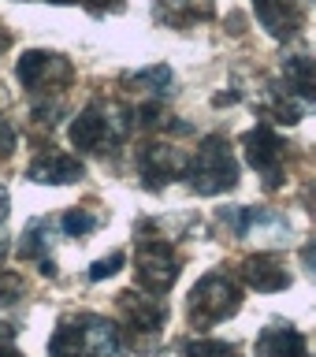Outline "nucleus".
<instances>
[{
  "label": "nucleus",
  "instance_id": "19",
  "mask_svg": "<svg viewBox=\"0 0 316 357\" xmlns=\"http://www.w3.org/2000/svg\"><path fill=\"white\" fill-rule=\"evenodd\" d=\"M60 227L71 234V238H86L89 231L100 227V216H97V212H89V208H71V212L60 220Z\"/></svg>",
  "mask_w": 316,
  "mask_h": 357
},
{
  "label": "nucleus",
  "instance_id": "28",
  "mask_svg": "<svg viewBox=\"0 0 316 357\" xmlns=\"http://www.w3.org/2000/svg\"><path fill=\"white\" fill-rule=\"evenodd\" d=\"M100 4H108V0H100Z\"/></svg>",
  "mask_w": 316,
  "mask_h": 357
},
{
  "label": "nucleus",
  "instance_id": "16",
  "mask_svg": "<svg viewBox=\"0 0 316 357\" xmlns=\"http://www.w3.org/2000/svg\"><path fill=\"white\" fill-rule=\"evenodd\" d=\"M283 82H287L283 93H290L301 105H313L316 100V67L309 56H290L283 63Z\"/></svg>",
  "mask_w": 316,
  "mask_h": 357
},
{
  "label": "nucleus",
  "instance_id": "12",
  "mask_svg": "<svg viewBox=\"0 0 316 357\" xmlns=\"http://www.w3.org/2000/svg\"><path fill=\"white\" fill-rule=\"evenodd\" d=\"M82 160L78 156H71V153H56V149H49V153H41V156H33V164H30V178L33 183H41V186H67V183H78L82 178Z\"/></svg>",
  "mask_w": 316,
  "mask_h": 357
},
{
  "label": "nucleus",
  "instance_id": "5",
  "mask_svg": "<svg viewBox=\"0 0 316 357\" xmlns=\"http://www.w3.org/2000/svg\"><path fill=\"white\" fill-rule=\"evenodd\" d=\"M239 309H242V287L223 272L201 275L186 301V317L194 328H212V324L234 317Z\"/></svg>",
  "mask_w": 316,
  "mask_h": 357
},
{
  "label": "nucleus",
  "instance_id": "4",
  "mask_svg": "<svg viewBox=\"0 0 316 357\" xmlns=\"http://www.w3.org/2000/svg\"><path fill=\"white\" fill-rule=\"evenodd\" d=\"M186 178L201 197H216V194L234 190V183H239V160L231 153V142L223 134L201 138L197 153L186 160Z\"/></svg>",
  "mask_w": 316,
  "mask_h": 357
},
{
  "label": "nucleus",
  "instance_id": "24",
  "mask_svg": "<svg viewBox=\"0 0 316 357\" xmlns=\"http://www.w3.org/2000/svg\"><path fill=\"white\" fill-rule=\"evenodd\" d=\"M8 208H11V194H8V186L0 183V223L8 220Z\"/></svg>",
  "mask_w": 316,
  "mask_h": 357
},
{
  "label": "nucleus",
  "instance_id": "22",
  "mask_svg": "<svg viewBox=\"0 0 316 357\" xmlns=\"http://www.w3.org/2000/svg\"><path fill=\"white\" fill-rule=\"evenodd\" d=\"M123 261H127V257H123L119 250H116V253H108V257H100V261H93V268H89V279H93V283H100V279L116 275L119 268H123Z\"/></svg>",
  "mask_w": 316,
  "mask_h": 357
},
{
  "label": "nucleus",
  "instance_id": "27",
  "mask_svg": "<svg viewBox=\"0 0 316 357\" xmlns=\"http://www.w3.org/2000/svg\"><path fill=\"white\" fill-rule=\"evenodd\" d=\"M4 257H8V238L0 234V261H4Z\"/></svg>",
  "mask_w": 316,
  "mask_h": 357
},
{
  "label": "nucleus",
  "instance_id": "26",
  "mask_svg": "<svg viewBox=\"0 0 316 357\" xmlns=\"http://www.w3.org/2000/svg\"><path fill=\"white\" fill-rule=\"evenodd\" d=\"M0 357H22V354H19V350H11L8 342H0Z\"/></svg>",
  "mask_w": 316,
  "mask_h": 357
},
{
  "label": "nucleus",
  "instance_id": "11",
  "mask_svg": "<svg viewBox=\"0 0 316 357\" xmlns=\"http://www.w3.org/2000/svg\"><path fill=\"white\" fill-rule=\"evenodd\" d=\"M119 312H123V324H127L130 331H138V335H156L167 320L164 301L153 298V294L145 298V294H138V290H123L119 294Z\"/></svg>",
  "mask_w": 316,
  "mask_h": 357
},
{
  "label": "nucleus",
  "instance_id": "6",
  "mask_svg": "<svg viewBox=\"0 0 316 357\" xmlns=\"http://www.w3.org/2000/svg\"><path fill=\"white\" fill-rule=\"evenodd\" d=\"M179 272H183V261H179V253L164 238H142L138 242V250H134V279H138V287L145 294L164 298L175 287Z\"/></svg>",
  "mask_w": 316,
  "mask_h": 357
},
{
  "label": "nucleus",
  "instance_id": "20",
  "mask_svg": "<svg viewBox=\"0 0 316 357\" xmlns=\"http://www.w3.org/2000/svg\"><path fill=\"white\" fill-rule=\"evenodd\" d=\"M268 112L276 116V123H287V127H290V123H298L301 116H306V105L294 100L290 93H283V89H276V93H272V108H268Z\"/></svg>",
  "mask_w": 316,
  "mask_h": 357
},
{
  "label": "nucleus",
  "instance_id": "21",
  "mask_svg": "<svg viewBox=\"0 0 316 357\" xmlns=\"http://www.w3.org/2000/svg\"><path fill=\"white\" fill-rule=\"evenodd\" d=\"M27 290L19 272H8V268H0V305H11V301H19V294Z\"/></svg>",
  "mask_w": 316,
  "mask_h": 357
},
{
  "label": "nucleus",
  "instance_id": "9",
  "mask_svg": "<svg viewBox=\"0 0 316 357\" xmlns=\"http://www.w3.org/2000/svg\"><path fill=\"white\" fill-rule=\"evenodd\" d=\"M223 223L234 234H242V238H250V234H264L272 242L290 238V223L272 208H231V212H223Z\"/></svg>",
  "mask_w": 316,
  "mask_h": 357
},
{
  "label": "nucleus",
  "instance_id": "3",
  "mask_svg": "<svg viewBox=\"0 0 316 357\" xmlns=\"http://www.w3.org/2000/svg\"><path fill=\"white\" fill-rule=\"evenodd\" d=\"M130 108L116 105V100H93V105H86L82 112L75 116L71 123V145L78 153H108L116 149V145L130 134Z\"/></svg>",
  "mask_w": 316,
  "mask_h": 357
},
{
  "label": "nucleus",
  "instance_id": "17",
  "mask_svg": "<svg viewBox=\"0 0 316 357\" xmlns=\"http://www.w3.org/2000/svg\"><path fill=\"white\" fill-rule=\"evenodd\" d=\"M127 86H134L145 100H164L167 93H172V82H175V75H172V67L167 63H153V67H145V71H134L123 78Z\"/></svg>",
  "mask_w": 316,
  "mask_h": 357
},
{
  "label": "nucleus",
  "instance_id": "14",
  "mask_svg": "<svg viewBox=\"0 0 316 357\" xmlns=\"http://www.w3.org/2000/svg\"><path fill=\"white\" fill-rule=\"evenodd\" d=\"M242 279L246 287L261 290V294H276V290H287L290 287V272L276 261L272 253H253L242 261Z\"/></svg>",
  "mask_w": 316,
  "mask_h": 357
},
{
  "label": "nucleus",
  "instance_id": "15",
  "mask_svg": "<svg viewBox=\"0 0 316 357\" xmlns=\"http://www.w3.org/2000/svg\"><path fill=\"white\" fill-rule=\"evenodd\" d=\"M52 227H56L52 220H33V223H27V231H22V238H19V257L38 261L45 275H56V264L49 257V250H52Z\"/></svg>",
  "mask_w": 316,
  "mask_h": 357
},
{
  "label": "nucleus",
  "instance_id": "25",
  "mask_svg": "<svg viewBox=\"0 0 316 357\" xmlns=\"http://www.w3.org/2000/svg\"><path fill=\"white\" fill-rule=\"evenodd\" d=\"M11 49V33H8V26H4V22H0V56H4Z\"/></svg>",
  "mask_w": 316,
  "mask_h": 357
},
{
  "label": "nucleus",
  "instance_id": "18",
  "mask_svg": "<svg viewBox=\"0 0 316 357\" xmlns=\"http://www.w3.org/2000/svg\"><path fill=\"white\" fill-rule=\"evenodd\" d=\"M183 357H239V346L223 339H190L179 346Z\"/></svg>",
  "mask_w": 316,
  "mask_h": 357
},
{
  "label": "nucleus",
  "instance_id": "23",
  "mask_svg": "<svg viewBox=\"0 0 316 357\" xmlns=\"http://www.w3.org/2000/svg\"><path fill=\"white\" fill-rule=\"evenodd\" d=\"M11 149H15V127L8 119H0V160L11 156Z\"/></svg>",
  "mask_w": 316,
  "mask_h": 357
},
{
  "label": "nucleus",
  "instance_id": "2",
  "mask_svg": "<svg viewBox=\"0 0 316 357\" xmlns=\"http://www.w3.org/2000/svg\"><path fill=\"white\" fill-rule=\"evenodd\" d=\"M49 357H127L123 335L97 312L63 317L49 339Z\"/></svg>",
  "mask_w": 316,
  "mask_h": 357
},
{
  "label": "nucleus",
  "instance_id": "1",
  "mask_svg": "<svg viewBox=\"0 0 316 357\" xmlns=\"http://www.w3.org/2000/svg\"><path fill=\"white\" fill-rule=\"evenodd\" d=\"M15 78L33 100V123H38V127H52V123L63 116V93L75 78L71 60L60 52L30 49V52L19 56Z\"/></svg>",
  "mask_w": 316,
  "mask_h": 357
},
{
  "label": "nucleus",
  "instance_id": "8",
  "mask_svg": "<svg viewBox=\"0 0 316 357\" xmlns=\"http://www.w3.org/2000/svg\"><path fill=\"white\" fill-rule=\"evenodd\" d=\"M186 172V156L175 149V145H164V142H149L145 149L138 153V178L149 190H160L167 186L172 178H179Z\"/></svg>",
  "mask_w": 316,
  "mask_h": 357
},
{
  "label": "nucleus",
  "instance_id": "7",
  "mask_svg": "<svg viewBox=\"0 0 316 357\" xmlns=\"http://www.w3.org/2000/svg\"><path fill=\"white\" fill-rule=\"evenodd\" d=\"M242 149H246V160L257 167V175L264 178L268 190H276L283 183V164H287V145L283 138L268 127V123H257L253 130H246L242 138Z\"/></svg>",
  "mask_w": 316,
  "mask_h": 357
},
{
  "label": "nucleus",
  "instance_id": "13",
  "mask_svg": "<svg viewBox=\"0 0 316 357\" xmlns=\"http://www.w3.org/2000/svg\"><path fill=\"white\" fill-rule=\"evenodd\" d=\"M257 357H309V342L294 324H268L257 339Z\"/></svg>",
  "mask_w": 316,
  "mask_h": 357
},
{
  "label": "nucleus",
  "instance_id": "10",
  "mask_svg": "<svg viewBox=\"0 0 316 357\" xmlns=\"http://www.w3.org/2000/svg\"><path fill=\"white\" fill-rule=\"evenodd\" d=\"M253 11H257V19H261V26L272 33L276 41L298 38L301 22H306L301 0H253Z\"/></svg>",
  "mask_w": 316,
  "mask_h": 357
}]
</instances>
